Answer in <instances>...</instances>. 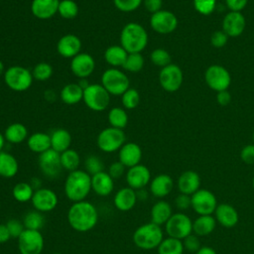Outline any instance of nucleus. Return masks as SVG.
<instances>
[{
  "label": "nucleus",
  "mask_w": 254,
  "mask_h": 254,
  "mask_svg": "<svg viewBox=\"0 0 254 254\" xmlns=\"http://www.w3.org/2000/svg\"><path fill=\"white\" fill-rule=\"evenodd\" d=\"M67 222L77 232H87L95 227L99 214L93 203L87 200L72 202L67 210Z\"/></svg>",
  "instance_id": "nucleus-1"
},
{
  "label": "nucleus",
  "mask_w": 254,
  "mask_h": 254,
  "mask_svg": "<svg viewBox=\"0 0 254 254\" xmlns=\"http://www.w3.org/2000/svg\"><path fill=\"white\" fill-rule=\"evenodd\" d=\"M65 196L72 202L86 198L91 190V176L83 170L69 172L64 186Z\"/></svg>",
  "instance_id": "nucleus-2"
},
{
  "label": "nucleus",
  "mask_w": 254,
  "mask_h": 254,
  "mask_svg": "<svg viewBox=\"0 0 254 254\" xmlns=\"http://www.w3.org/2000/svg\"><path fill=\"white\" fill-rule=\"evenodd\" d=\"M148 44L146 29L135 22L126 24L120 33V45L128 54L141 53Z\"/></svg>",
  "instance_id": "nucleus-3"
},
{
  "label": "nucleus",
  "mask_w": 254,
  "mask_h": 254,
  "mask_svg": "<svg viewBox=\"0 0 254 254\" xmlns=\"http://www.w3.org/2000/svg\"><path fill=\"white\" fill-rule=\"evenodd\" d=\"M134 244L143 250H152L158 248L164 239V233L160 225L148 222L140 225L133 233Z\"/></svg>",
  "instance_id": "nucleus-4"
},
{
  "label": "nucleus",
  "mask_w": 254,
  "mask_h": 254,
  "mask_svg": "<svg viewBox=\"0 0 254 254\" xmlns=\"http://www.w3.org/2000/svg\"><path fill=\"white\" fill-rule=\"evenodd\" d=\"M101 84L110 95L121 96L130 87V79L119 68L110 67L103 71Z\"/></svg>",
  "instance_id": "nucleus-5"
},
{
  "label": "nucleus",
  "mask_w": 254,
  "mask_h": 254,
  "mask_svg": "<svg viewBox=\"0 0 254 254\" xmlns=\"http://www.w3.org/2000/svg\"><path fill=\"white\" fill-rule=\"evenodd\" d=\"M32 71L22 65H12L5 70L4 81L6 85L14 91H25L33 83Z\"/></svg>",
  "instance_id": "nucleus-6"
},
{
  "label": "nucleus",
  "mask_w": 254,
  "mask_h": 254,
  "mask_svg": "<svg viewBox=\"0 0 254 254\" xmlns=\"http://www.w3.org/2000/svg\"><path fill=\"white\" fill-rule=\"evenodd\" d=\"M110 94L98 83H90L83 90V102L92 111H104L110 103Z\"/></svg>",
  "instance_id": "nucleus-7"
},
{
  "label": "nucleus",
  "mask_w": 254,
  "mask_h": 254,
  "mask_svg": "<svg viewBox=\"0 0 254 254\" xmlns=\"http://www.w3.org/2000/svg\"><path fill=\"white\" fill-rule=\"evenodd\" d=\"M125 141L126 135L122 129L109 126L100 131L96 139V144L102 152L113 153L119 151V149L126 143Z\"/></svg>",
  "instance_id": "nucleus-8"
},
{
  "label": "nucleus",
  "mask_w": 254,
  "mask_h": 254,
  "mask_svg": "<svg viewBox=\"0 0 254 254\" xmlns=\"http://www.w3.org/2000/svg\"><path fill=\"white\" fill-rule=\"evenodd\" d=\"M165 229L170 237L183 240L191 233L192 221L183 212L173 213L170 219L166 222Z\"/></svg>",
  "instance_id": "nucleus-9"
},
{
  "label": "nucleus",
  "mask_w": 254,
  "mask_h": 254,
  "mask_svg": "<svg viewBox=\"0 0 254 254\" xmlns=\"http://www.w3.org/2000/svg\"><path fill=\"white\" fill-rule=\"evenodd\" d=\"M17 240L20 254H42L45 241L40 230L25 229Z\"/></svg>",
  "instance_id": "nucleus-10"
},
{
  "label": "nucleus",
  "mask_w": 254,
  "mask_h": 254,
  "mask_svg": "<svg viewBox=\"0 0 254 254\" xmlns=\"http://www.w3.org/2000/svg\"><path fill=\"white\" fill-rule=\"evenodd\" d=\"M206 84L214 91L227 90L231 83V76L229 71L222 65H209L204 73Z\"/></svg>",
  "instance_id": "nucleus-11"
},
{
  "label": "nucleus",
  "mask_w": 254,
  "mask_h": 254,
  "mask_svg": "<svg viewBox=\"0 0 254 254\" xmlns=\"http://www.w3.org/2000/svg\"><path fill=\"white\" fill-rule=\"evenodd\" d=\"M214 193L205 189H199L191 194V207L199 215H211L217 207Z\"/></svg>",
  "instance_id": "nucleus-12"
},
{
  "label": "nucleus",
  "mask_w": 254,
  "mask_h": 254,
  "mask_svg": "<svg viewBox=\"0 0 254 254\" xmlns=\"http://www.w3.org/2000/svg\"><path fill=\"white\" fill-rule=\"evenodd\" d=\"M184 74L181 67L175 64H170L161 68L159 82L162 88L168 92H175L183 84Z\"/></svg>",
  "instance_id": "nucleus-13"
},
{
  "label": "nucleus",
  "mask_w": 254,
  "mask_h": 254,
  "mask_svg": "<svg viewBox=\"0 0 254 254\" xmlns=\"http://www.w3.org/2000/svg\"><path fill=\"white\" fill-rule=\"evenodd\" d=\"M150 26L158 34H170L177 29L178 18L171 11L160 10L152 14L150 18Z\"/></svg>",
  "instance_id": "nucleus-14"
},
{
  "label": "nucleus",
  "mask_w": 254,
  "mask_h": 254,
  "mask_svg": "<svg viewBox=\"0 0 254 254\" xmlns=\"http://www.w3.org/2000/svg\"><path fill=\"white\" fill-rule=\"evenodd\" d=\"M31 202L35 210L44 213L54 210L59 203V198L53 190L49 188H40L35 190Z\"/></svg>",
  "instance_id": "nucleus-15"
},
{
  "label": "nucleus",
  "mask_w": 254,
  "mask_h": 254,
  "mask_svg": "<svg viewBox=\"0 0 254 254\" xmlns=\"http://www.w3.org/2000/svg\"><path fill=\"white\" fill-rule=\"evenodd\" d=\"M39 167L41 172L50 179L57 178L63 171L61 154L52 148L39 155Z\"/></svg>",
  "instance_id": "nucleus-16"
},
{
  "label": "nucleus",
  "mask_w": 254,
  "mask_h": 254,
  "mask_svg": "<svg viewBox=\"0 0 254 254\" xmlns=\"http://www.w3.org/2000/svg\"><path fill=\"white\" fill-rule=\"evenodd\" d=\"M125 180L129 188L139 190L150 184L151 172L145 165L138 164L134 167L128 168L125 175Z\"/></svg>",
  "instance_id": "nucleus-17"
},
{
  "label": "nucleus",
  "mask_w": 254,
  "mask_h": 254,
  "mask_svg": "<svg viewBox=\"0 0 254 254\" xmlns=\"http://www.w3.org/2000/svg\"><path fill=\"white\" fill-rule=\"evenodd\" d=\"M95 69V61L87 53H79L70 60L71 72L80 78H87Z\"/></svg>",
  "instance_id": "nucleus-18"
},
{
  "label": "nucleus",
  "mask_w": 254,
  "mask_h": 254,
  "mask_svg": "<svg viewBox=\"0 0 254 254\" xmlns=\"http://www.w3.org/2000/svg\"><path fill=\"white\" fill-rule=\"evenodd\" d=\"M246 27V20L241 12H228L222 21V31L231 38L240 36Z\"/></svg>",
  "instance_id": "nucleus-19"
},
{
  "label": "nucleus",
  "mask_w": 254,
  "mask_h": 254,
  "mask_svg": "<svg viewBox=\"0 0 254 254\" xmlns=\"http://www.w3.org/2000/svg\"><path fill=\"white\" fill-rule=\"evenodd\" d=\"M81 51V41L73 34L64 35L57 43V52L60 56L66 59H72Z\"/></svg>",
  "instance_id": "nucleus-20"
},
{
  "label": "nucleus",
  "mask_w": 254,
  "mask_h": 254,
  "mask_svg": "<svg viewBox=\"0 0 254 254\" xmlns=\"http://www.w3.org/2000/svg\"><path fill=\"white\" fill-rule=\"evenodd\" d=\"M142 159V149L134 142L125 143L118 151V161L126 168L134 167L140 164Z\"/></svg>",
  "instance_id": "nucleus-21"
},
{
  "label": "nucleus",
  "mask_w": 254,
  "mask_h": 254,
  "mask_svg": "<svg viewBox=\"0 0 254 254\" xmlns=\"http://www.w3.org/2000/svg\"><path fill=\"white\" fill-rule=\"evenodd\" d=\"M59 4L60 0H33L31 12L40 20H48L58 13Z\"/></svg>",
  "instance_id": "nucleus-22"
},
{
  "label": "nucleus",
  "mask_w": 254,
  "mask_h": 254,
  "mask_svg": "<svg viewBox=\"0 0 254 254\" xmlns=\"http://www.w3.org/2000/svg\"><path fill=\"white\" fill-rule=\"evenodd\" d=\"M138 196L135 190L125 187L118 190L113 197L114 206L120 211H129L136 205Z\"/></svg>",
  "instance_id": "nucleus-23"
},
{
  "label": "nucleus",
  "mask_w": 254,
  "mask_h": 254,
  "mask_svg": "<svg viewBox=\"0 0 254 254\" xmlns=\"http://www.w3.org/2000/svg\"><path fill=\"white\" fill-rule=\"evenodd\" d=\"M91 190L99 196H107L114 190V179L105 171L92 175Z\"/></svg>",
  "instance_id": "nucleus-24"
},
{
  "label": "nucleus",
  "mask_w": 254,
  "mask_h": 254,
  "mask_svg": "<svg viewBox=\"0 0 254 254\" xmlns=\"http://www.w3.org/2000/svg\"><path fill=\"white\" fill-rule=\"evenodd\" d=\"M214 215L216 222L226 228L234 227L239 220V214L237 210L229 203L218 204L214 211Z\"/></svg>",
  "instance_id": "nucleus-25"
},
{
  "label": "nucleus",
  "mask_w": 254,
  "mask_h": 254,
  "mask_svg": "<svg viewBox=\"0 0 254 254\" xmlns=\"http://www.w3.org/2000/svg\"><path fill=\"white\" fill-rule=\"evenodd\" d=\"M200 187V177L194 171H186L178 179V189L181 193L193 194Z\"/></svg>",
  "instance_id": "nucleus-26"
},
{
  "label": "nucleus",
  "mask_w": 254,
  "mask_h": 254,
  "mask_svg": "<svg viewBox=\"0 0 254 254\" xmlns=\"http://www.w3.org/2000/svg\"><path fill=\"white\" fill-rule=\"evenodd\" d=\"M174 188V181L171 176L167 174L157 175L150 182V191L156 197H165L172 191Z\"/></svg>",
  "instance_id": "nucleus-27"
},
{
  "label": "nucleus",
  "mask_w": 254,
  "mask_h": 254,
  "mask_svg": "<svg viewBox=\"0 0 254 254\" xmlns=\"http://www.w3.org/2000/svg\"><path fill=\"white\" fill-rule=\"evenodd\" d=\"M172 215V206L166 200H158L151 208V222L160 226L166 224Z\"/></svg>",
  "instance_id": "nucleus-28"
},
{
  "label": "nucleus",
  "mask_w": 254,
  "mask_h": 254,
  "mask_svg": "<svg viewBox=\"0 0 254 254\" xmlns=\"http://www.w3.org/2000/svg\"><path fill=\"white\" fill-rule=\"evenodd\" d=\"M51 136V148L58 153H63L69 149L71 144L70 133L64 128H58L52 132Z\"/></svg>",
  "instance_id": "nucleus-29"
},
{
  "label": "nucleus",
  "mask_w": 254,
  "mask_h": 254,
  "mask_svg": "<svg viewBox=\"0 0 254 254\" xmlns=\"http://www.w3.org/2000/svg\"><path fill=\"white\" fill-rule=\"evenodd\" d=\"M19 171L17 159L10 153L2 151L0 153V177L5 179L14 178Z\"/></svg>",
  "instance_id": "nucleus-30"
},
{
  "label": "nucleus",
  "mask_w": 254,
  "mask_h": 254,
  "mask_svg": "<svg viewBox=\"0 0 254 254\" xmlns=\"http://www.w3.org/2000/svg\"><path fill=\"white\" fill-rule=\"evenodd\" d=\"M28 148L37 154H42L51 149V136L44 132L31 134L27 139Z\"/></svg>",
  "instance_id": "nucleus-31"
},
{
  "label": "nucleus",
  "mask_w": 254,
  "mask_h": 254,
  "mask_svg": "<svg viewBox=\"0 0 254 254\" xmlns=\"http://www.w3.org/2000/svg\"><path fill=\"white\" fill-rule=\"evenodd\" d=\"M127 56L128 53L121 45H114L108 47L104 51L103 55L105 62L112 67H122Z\"/></svg>",
  "instance_id": "nucleus-32"
},
{
  "label": "nucleus",
  "mask_w": 254,
  "mask_h": 254,
  "mask_svg": "<svg viewBox=\"0 0 254 254\" xmlns=\"http://www.w3.org/2000/svg\"><path fill=\"white\" fill-rule=\"evenodd\" d=\"M60 97L64 103L73 105L83 99V89L78 83L70 82L62 88Z\"/></svg>",
  "instance_id": "nucleus-33"
},
{
  "label": "nucleus",
  "mask_w": 254,
  "mask_h": 254,
  "mask_svg": "<svg viewBox=\"0 0 254 254\" xmlns=\"http://www.w3.org/2000/svg\"><path fill=\"white\" fill-rule=\"evenodd\" d=\"M4 137L11 144H20L28 139V129L24 124L14 122L5 129Z\"/></svg>",
  "instance_id": "nucleus-34"
},
{
  "label": "nucleus",
  "mask_w": 254,
  "mask_h": 254,
  "mask_svg": "<svg viewBox=\"0 0 254 254\" xmlns=\"http://www.w3.org/2000/svg\"><path fill=\"white\" fill-rule=\"evenodd\" d=\"M216 226L215 217L212 215H198L192 221V231L197 236H206L213 232Z\"/></svg>",
  "instance_id": "nucleus-35"
},
{
  "label": "nucleus",
  "mask_w": 254,
  "mask_h": 254,
  "mask_svg": "<svg viewBox=\"0 0 254 254\" xmlns=\"http://www.w3.org/2000/svg\"><path fill=\"white\" fill-rule=\"evenodd\" d=\"M158 254H183L185 247L183 241L168 236L158 246Z\"/></svg>",
  "instance_id": "nucleus-36"
},
{
  "label": "nucleus",
  "mask_w": 254,
  "mask_h": 254,
  "mask_svg": "<svg viewBox=\"0 0 254 254\" xmlns=\"http://www.w3.org/2000/svg\"><path fill=\"white\" fill-rule=\"evenodd\" d=\"M108 122L111 127L118 128V129H124L128 124V114L125 110V108L122 107H112L108 111Z\"/></svg>",
  "instance_id": "nucleus-37"
},
{
  "label": "nucleus",
  "mask_w": 254,
  "mask_h": 254,
  "mask_svg": "<svg viewBox=\"0 0 254 254\" xmlns=\"http://www.w3.org/2000/svg\"><path fill=\"white\" fill-rule=\"evenodd\" d=\"M34 188L30 183L27 182H21L14 186L12 190V195L15 200L18 202H28L31 201L33 194H34Z\"/></svg>",
  "instance_id": "nucleus-38"
},
{
  "label": "nucleus",
  "mask_w": 254,
  "mask_h": 254,
  "mask_svg": "<svg viewBox=\"0 0 254 254\" xmlns=\"http://www.w3.org/2000/svg\"><path fill=\"white\" fill-rule=\"evenodd\" d=\"M61 164L63 170L72 172L78 169L80 165L79 154L73 149H67L64 152L61 153Z\"/></svg>",
  "instance_id": "nucleus-39"
},
{
  "label": "nucleus",
  "mask_w": 254,
  "mask_h": 254,
  "mask_svg": "<svg viewBox=\"0 0 254 254\" xmlns=\"http://www.w3.org/2000/svg\"><path fill=\"white\" fill-rule=\"evenodd\" d=\"M23 223L26 229L41 230L45 224V217L42 212L38 210H32L26 213L23 218Z\"/></svg>",
  "instance_id": "nucleus-40"
},
{
  "label": "nucleus",
  "mask_w": 254,
  "mask_h": 254,
  "mask_svg": "<svg viewBox=\"0 0 254 254\" xmlns=\"http://www.w3.org/2000/svg\"><path fill=\"white\" fill-rule=\"evenodd\" d=\"M78 5L73 0H61L59 4L58 14L64 19L70 20L77 16L78 14Z\"/></svg>",
  "instance_id": "nucleus-41"
},
{
  "label": "nucleus",
  "mask_w": 254,
  "mask_h": 254,
  "mask_svg": "<svg viewBox=\"0 0 254 254\" xmlns=\"http://www.w3.org/2000/svg\"><path fill=\"white\" fill-rule=\"evenodd\" d=\"M144 64H145V61L141 53H133V54H128L122 67L129 72H138L143 68Z\"/></svg>",
  "instance_id": "nucleus-42"
},
{
  "label": "nucleus",
  "mask_w": 254,
  "mask_h": 254,
  "mask_svg": "<svg viewBox=\"0 0 254 254\" xmlns=\"http://www.w3.org/2000/svg\"><path fill=\"white\" fill-rule=\"evenodd\" d=\"M121 102L125 109H134L140 103L139 91L133 87H129L122 95Z\"/></svg>",
  "instance_id": "nucleus-43"
},
{
  "label": "nucleus",
  "mask_w": 254,
  "mask_h": 254,
  "mask_svg": "<svg viewBox=\"0 0 254 254\" xmlns=\"http://www.w3.org/2000/svg\"><path fill=\"white\" fill-rule=\"evenodd\" d=\"M32 74L34 79H37L39 81L48 80L53 75V66L48 63H39L34 66Z\"/></svg>",
  "instance_id": "nucleus-44"
},
{
  "label": "nucleus",
  "mask_w": 254,
  "mask_h": 254,
  "mask_svg": "<svg viewBox=\"0 0 254 254\" xmlns=\"http://www.w3.org/2000/svg\"><path fill=\"white\" fill-rule=\"evenodd\" d=\"M150 60L155 65L164 67L171 64V55L169 54V52L167 50L158 48V49H155L154 51H152V53L150 55Z\"/></svg>",
  "instance_id": "nucleus-45"
},
{
  "label": "nucleus",
  "mask_w": 254,
  "mask_h": 254,
  "mask_svg": "<svg viewBox=\"0 0 254 254\" xmlns=\"http://www.w3.org/2000/svg\"><path fill=\"white\" fill-rule=\"evenodd\" d=\"M84 166H85V171L90 175H95L101 171H103L104 169V165L102 160L95 156V155H89L84 162Z\"/></svg>",
  "instance_id": "nucleus-46"
},
{
  "label": "nucleus",
  "mask_w": 254,
  "mask_h": 254,
  "mask_svg": "<svg viewBox=\"0 0 254 254\" xmlns=\"http://www.w3.org/2000/svg\"><path fill=\"white\" fill-rule=\"evenodd\" d=\"M142 3L143 0H113L114 6L119 11L124 13H129L137 10Z\"/></svg>",
  "instance_id": "nucleus-47"
},
{
  "label": "nucleus",
  "mask_w": 254,
  "mask_h": 254,
  "mask_svg": "<svg viewBox=\"0 0 254 254\" xmlns=\"http://www.w3.org/2000/svg\"><path fill=\"white\" fill-rule=\"evenodd\" d=\"M193 6L199 14L210 15L215 9L216 0H193Z\"/></svg>",
  "instance_id": "nucleus-48"
},
{
  "label": "nucleus",
  "mask_w": 254,
  "mask_h": 254,
  "mask_svg": "<svg viewBox=\"0 0 254 254\" xmlns=\"http://www.w3.org/2000/svg\"><path fill=\"white\" fill-rule=\"evenodd\" d=\"M6 225L9 229V232H10L12 238H18L22 234V232L26 229L23 221H20L17 218L9 219L6 223Z\"/></svg>",
  "instance_id": "nucleus-49"
},
{
  "label": "nucleus",
  "mask_w": 254,
  "mask_h": 254,
  "mask_svg": "<svg viewBox=\"0 0 254 254\" xmlns=\"http://www.w3.org/2000/svg\"><path fill=\"white\" fill-rule=\"evenodd\" d=\"M199 236L195 235V234H190L188 235L185 239H183V244L185 249H187L190 252H196L200 247V241H199Z\"/></svg>",
  "instance_id": "nucleus-50"
},
{
  "label": "nucleus",
  "mask_w": 254,
  "mask_h": 254,
  "mask_svg": "<svg viewBox=\"0 0 254 254\" xmlns=\"http://www.w3.org/2000/svg\"><path fill=\"white\" fill-rule=\"evenodd\" d=\"M228 36L221 30V31H215L212 33L210 37V44L214 48H222L227 44L228 41Z\"/></svg>",
  "instance_id": "nucleus-51"
},
{
  "label": "nucleus",
  "mask_w": 254,
  "mask_h": 254,
  "mask_svg": "<svg viewBox=\"0 0 254 254\" xmlns=\"http://www.w3.org/2000/svg\"><path fill=\"white\" fill-rule=\"evenodd\" d=\"M125 169H126V167L121 162L116 161V162H113L109 166L107 173L112 177V179L117 180V179H120L124 175Z\"/></svg>",
  "instance_id": "nucleus-52"
},
{
  "label": "nucleus",
  "mask_w": 254,
  "mask_h": 254,
  "mask_svg": "<svg viewBox=\"0 0 254 254\" xmlns=\"http://www.w3.org/2000/svg\"><path fill=\"white\" fill-rule=\"evenodd\" d=\"M175 204L177 208L181 210L189 209L190 207H191V195L180 192V194L175 199Z\"/></svg>",
  "instance_id": "nucleus-53"
},
{
  "label": "nucleus",
  "mask_w": 254,
  "mask_h": 254,
  "mask_svg": "<svg viewBox=\"0 0 254 254\" xmlns=\"http://www.w3.org/2000/svg\"><path fill=\"white\" fill-rule=\"evenodd\" d=\"M241 160L248 165L254 164V144H249L243 147L240 153Z\"/></svg>",
  "instance_id": "nucleus-54"
},
{
  "label": "nucleus",
  "mask_w": 254,
  "mask_h": 254,
  "mask_svg": "<svg viewBox=\"0 0 254 254\" xmlns=\"http://www.w3.org/2000/svg\"><path fill=\"white\" fill-rule=\"evenodd\" d=\"M145 7V9L150 12L151 14H154L160 10H162L163 6V0H143L142 3Z\"/></svg>",
  "instance_id": "nucleus-55"
},
{
  "label": "nucleus",
  "mask_w": 254,
  "mask_h": 254,
  "mask_svg": "<svg viewBox=\"0 0 254 254\" xmlns=\"http://www.w3.org/2000/svg\"><path fill=\"white\" fill-rule=\"evenodd\" d=\"M248 0H225L226 6L230 11L240 12L243 10L247 5Z\"/></svg>",
  "instance_id": "nucleus-56"
},
{
  "label": "nucleus",
  "mask_w": 254,
  "mask_h": 254,
  "mask_svg": "<svg viewBox=\"0 0 254 254\" xmlns=\"http://www.w3.org/2000/svg\"><path fill=\"white\" fill-rule=\"evenodd\" d=\"M216 100H217L219 105L226 106L231 101V94L227 90L218 91L217 95H216Z\"/></svg>",
  "instance_id": "nucleus-57"
},
{
  "label": "nucleus",
  "mask_w": 254,
  "mask_h": 254,
  "mask_svg": "<svg viewBox=\"0 0 254 254\" xmlns=\"http://www.w3.org/2000/svg\"><path fill=\"white\" fill-rule=\"evenodd\" d=\"M12 237L6 223H0V243H6Z\"/></svg>",
  "instance_id": "nucleus-58"
},
{
  "label": "nucleus",
  "mask_w": 254,
  "mask_h": 254,
  "mask_svg": "<svg viewBox=\"0 0 254 254\" xmlns=\"http://www.w3.org/2000/svg\"><path fill=\"white\" fill-rule=\"evenodd\" d=\"M195 254H216V251L209 246H201Z\"/></svg>",
  "instance_id": "nucleus-59"
},
{
  "label": "nucleus",
  "mask_w": 254,
  "mask_h": 254,
  "mask_svg": "<svg viewBox=\"0 0 254 254\" xmlns=\"http://www.w3.org/2000/svg\"><path fill=\"white\" fill-rule=\"evenodd\" d=\"M5 142H6V140H5L4 134H2V133L0 132V153L3 151V148H4V146H5Z\"/></svg>",
  "instance_id": "nucleus-60"
},
{
  "label": "nucleus",
  "mask_w": 254,
  "mask_h": 254,
  "mask_svg": "<svg viewBox=\"0 0 254 254\" xmlns=\"http://www.w3.org/2000/svg\"><path fill=\"white\" fill-rule=\"evenodd\" d=\"M5 65H4V63L0 60V76L1 75H4V73H5Z\"/></svg>",
  "instance_id": "nucleus-61"
},
{
  "label": "nucleus",
  "mask_w": 254,
  "mask_h": 254,
  "mask_svg": "<svg viewBox=\"0 0 254 254\" xmlns=\"http://www.w3.org/2000/svg\"><path fill=\"white\" fill-rule=\"evenodd\" d=\"M252 187H253V189H254V177H253V180H252Z\"/></svg>",
  "instance_id": "nucleus-62"
},
{
  "label": "nucleus",
  "mask_w": 254,
  "mask_h": 254,
  "mask_svg": "<svg viewBox=\"0 0 254 254\" xmlns=\"http://www.w3.org/2000/svg\"><path fill=\"white\" fill-rule=\"evenodd\" d=\"M253 142H254V131H253Z\"/></svg>",
  "instance_id": "nucleus-63"
},
{
  "label": "nucleus",
  "mask_w": 254,
  "mask_h": 254,
  "mask_svg": "<svg viewBox=\"0 0 254 254\" xmlns=\"http://www.w3.org/2000/svg\"><path fill=\"white\" fill-rule=\"evenodd\" d=\"M54 254H61V253H54Z\"/></svg>",
  "instance_id": "nucleus-64"
}]
</instances>
